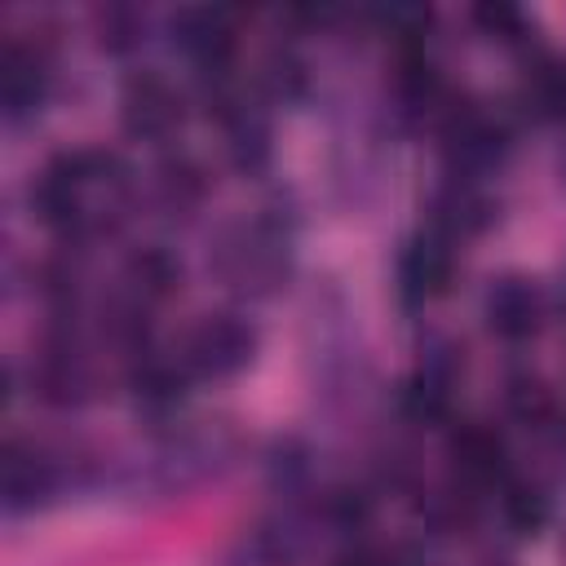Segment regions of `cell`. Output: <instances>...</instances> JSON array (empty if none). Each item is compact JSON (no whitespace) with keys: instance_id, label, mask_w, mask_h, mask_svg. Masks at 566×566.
I'll return each mask as SVG.
<instances>
[{"instance_id":"obj_1","label":"cell","mask_w":566,"mask_h":566,"mask_svg":"<svg viewBox=\"0 0 566 566\" xmlns=\"http://www.w3.org/2000/svg\"><path fill=\"white\" fill-rule=\"evenodd\" d=\"M256 332L239 314H208L186 336V367L199 376H234L252 363Z\"/></svg>"},{"instance_id":"obj_2","label":"cell","mask_w":566,"mask_h":566,"mask_svg":"<svg viewBox=\"0 0 566 566\" xmlns=\"http://www.w3.org/2000/svg\"><path fill=\"white\" fill-rule=\"evenodd\" d=\"M442 137H447V159L451 168H460V177L491 168L509 150V124L482 106H451Z\"/></svg>"},{"instance_id":"obj_3","label":"cell","mask_w":566,"mask_h":566,"mask_svg":"<svg viewBox=\"0 0 566 566\" xmlns=\"http://www.w3.org/2000/svg\"><path fill=\"white\" fill-rule=\"evenodd\" d=\"M234 13L221 4H199V9H181L172 18V40L177 49L203 71V75H221L230 53H234Z\"/></svg>"},{"instance_id":"obj_4","label":"cell","mask_w":566,"mask_h":566,"mask_svg":"<svg viewBox=\"0 0 566 566\" xmlns=\"http://www.w3.org/2000/svg\"><path fill=\"white\" fill-rule=\"evenodd\" d=\"M119 119L133 137H146V142H159L168 137L177 124H181V93L155 75V71H142L124 84L119 93Z\"/></svg>"},{"instance_id":"obj_5","label":"cell","mask_w":566,"mask_h":566,"mask_svg":"<svg viewBox=\"0 0 566 566\" xmlns=\"http://www.w3.org/2000/svg\"><path fill=\"white\" fill-rule=\"evenodd\" d=\"M217 265L239 287H270L283 270V243L265 226H243L217 248Z\"/></svg>"},{"instance_id":"obj_6","label":"cell","mask_w":566,"mask_h":566,"mask_svg":"<svg viewBox=\"0 0 566 566\" xmlns=\"http://www.w3.org/2000/svg\"><path fill=\"white\" fill-rule=\"evenodd\" d=\"M482 314H486V327L500 340H526L544 323V292L531 279L509 274V279L491 283V292L482 301Z\"/></svg>"},{"instance_id":"obj_7","label":"cell","mask_w":566,"mask_h":566,"mask_svg":"<svg viewBox=\"0 0 566 566\" xmlns=\"http://www.w3.org/2000/svg\"><path fill=\"white\" fill-rule=\"evenodd\" d=\"M44 84H49L44 49L31 44V40H9L4 57H0V97H4L9 119L31 115L40 106V97H44Z\"/></svg>"},{"instance_id":"obj_8","label":"cell","mask_w":566,"mask_h":566,"mask_svg":"<svg viewBox=\"0 0 566 566\" xmlns=\"http://www.w3.org/2000/svg\"><path fill=\"white\" fill-rule=\"evenodd\" d=\"M451 274H455V256L442 239H416L407 243L402 261H398V283L411 301H433L451 287Z\"/></svg>"},{"instance_id":"obj_9","label":"cell","mask_w":566,"mask_h":566,"mask_svg":"<svg viewBox=\"0 0 566 566\" xmlns=\"http://www.w3.org/2000/svg\"><path fill=\"white\" fill-rule=\"evenodd\" d=\"M451 464H455L460 482L486 486L504 473V438L491 424H464L451 433Z\"/></svg>"},{"instance_id":"obj_10","label":"cell","mask_w":566,"mask_h":566,"mask_svg":"<svg viewBox=\"0 0 566 566\" xmlns=\"http://www.w3.org/2000/svg\"><path fill=\"white\" fill-rule=\"evenodd\" d=\"M522 106H526V115H535L544 124H562L566 119V57L562 53H544V57H535L526 66Z\"/></svg>"},{"instance_id":"obj_11","label":"cell","mask_w":566,"mask_h":566,"mask_svg":"<svg viewBox=\"0 0 566 566\" xmlns=\"http://www.w3.org/2000/svg\"><path fill=\"white\" fill-rule=\"evenodd\" d=\"M53 491V464L22 442H9L4 451V500L9 509H35V500H44Z\"/></svg>"},{"instance_id":"obj_12","label":"cell","mask_w":566,"mask_h":566,"mask_svg":"<svg viewBox=\"0 0 566 566\" xmlns=\"http://www.w3.org/2000/svg\"><path fill=\"white\" fill-rule=\"evenodd\" d=\"M433 221L447 234H473V230H482L491 221V203L482 199V190L469 177H451V186L433 203Z\"/></svg>"},{"instance_id":"obj_13","label":"cell","mask_w":566,"mask_h":566,"mask_svg":"<svg viewBox=\"0 0 566 566\" xmlns=\"http://www.w3.org/2000/svg\"><path fill=\"white\" fill-rule=\"evenodd\" d=\"M31 385H35V394L44 398V402H80L84 394H88V367H84V358L80 354H71V349H53V354H44V363H40V371L31 376Z\"/></svg>"},{"instance_id":"obj_14","label":"cell","mask_w":566,"mask_h":566,"mask_svg":"<svg viewBox=\"0 0 566 566\" xmlns=\"http://www.w3.org/2000/svg\"><path fill=\"white\" fill-rule=\"evenodd\" d=\"M177 261L168 256V252H159V248H146V252H137L133 261H128V270H124V283H128V301L133 305H150V301H159V296H168L172 292V283H177Z\"/></svg>"},{"instance_id":"obj_15","label":"cell","mask_w":566,"mask_h":566,"mask_svg":"<svg viewBox=\"0 0 566 566\" xmlns=\"http://www.w3.org/2000/svg\"><path fill=\"white\" fill-rule=\"evenodd\" d=\"M509 411H513L526 429H535V433H548V429L562 424V402H557V394H553L544 380H535V376L509 380Z\"/></svg>"},{"instance_id":"obj_16","label":"cell","mask_w":566,"mask_h":566,"mask_svg":"<svg viewBox=\"0 0 566 566\" xmlns=\"http://www.w3.org/2000/svg\"><path fill=\"white\" fill-rule=\"evenodd\" d=\"M133 389H137V402H146L150 411H168V407L181 402V371L172 363L146 358L133 371Z\"/></svg>"},{"instance_id":"obj_17","label":"cell","mask_w":566,"mask_h":566,"mask_svg":"<svg viewBox=\"0 0 566 566\" xmlns=\"http://www.w3.org/2000/svg\"><path fill=\"white\" fill-rule=\"evenodd\" d=\"M500 509H504V522L517 535H535L548 522V495L535 482H509L504 495H500Z\"/></svg>"},{"instance_id":"obj_18","label":"cell","mask_w":566,"mask_h":566,"mask_svg":"<svg viewBox=\"0 0 566 566\" xmlns=\"http://www.w3.org/2000/svg\"><path fill=\"white\" fill-rule=\"evenodd\" d=\"M473 22H478L486 35L504 40V44H522V40H526V18H522L513 4H478V9H473Z\"/></svg>"},{"instance_id":"obj_19","label":"cell","mask_w":566,"mask_h":566,"mask_svg":"<svg viewBox=\"0 0 566 566\" xmlns=\"http://www.w3.org/2000/svg\"><path fill=\"white\" fill-rule=\"evenodd\" d=\"M159 190H164V203L168 208H190V203H199V195H203V181H199V168L195 164H168L164 168V177H159Z\"/></svg>"},{"instance_id":"obj_20","label":"cell","mask_w":566,"mask_h":566,"mask_svg":"<svg viewBox=\"0 0 566 566\" xmlns=\"http://www.w3.org/2000/svg\"><path fill=\"white\" fill-rule=\"evenodd\" d=\"M102 49H133L142 40V18L133 9H97Z\"/></svg>"},{"instance_id":"obj_21","label":"cell","mask_w":566,"mask_h":566,"mask_svg":"<svg viewBox=\"0 0 566 566\" xmlns=\"http://www.w3.org/2000/svg\"><path fill=\"white\" fill-rule=\"evenodd\" d=\"M376 22H380L398 44H416V40L424 35V27H429V9H420V4H389V9L376 13Z\"/></svg>"},{"instance_id":"obj_22","label":"cell","mask_w":566,"mask_h":566,"mask_svg":"<svg viewBox=\"0 0 566 566\" xmlns=\"http://www.w3.org/2000/svg\"><path fill=\"white\" fill-rule=\"evenodd\" d=\"M261 80H265V88H270L274 97H292V93L301 88L305 75H301V62H296V57L274 53V57L265 62V75H261Z\"/></svg>"},{"instance_id":"obj_23","label":"cell","mask_w":566,"mask_h":566,"mask_svg":"<svg viewBox=\"0 0 566 566\" xmlns=\"http://www.w3.org/2000/svg\"><path fill=\"white\" fill-rule=\"evenodd\" d=\"M336 566H394L380 548H349L345 557H336Z\"/></svg>"}]
</instances>
